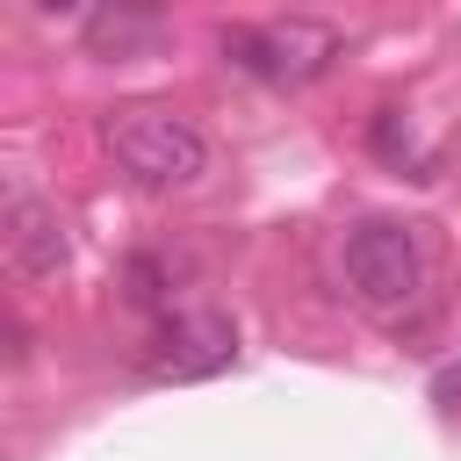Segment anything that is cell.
Here are the masks:
<instances>
[{
    "label": "cell",
    "mask_w": 461,
    "mask_h": 461,
    "mask_svg": "<svg viewBox=\"0 0 461 461\" xmlns=\"http://www.w3.org/2000/svg\"><path fill=\"white\" fill-rule=\"evenodd\" d=\"M108 151L115 166L151 187V194H173V187H194L209 173V137L180 115V108H122L108 115Z\"/></svg>",
    "instance_id": "6da1fadb"
},
{
    "label": "cell",
    "mask_w": 461,
    "mask_h": 461,
    "mask_svg": "<svg viewBox=\"0 0 461 461\" xmlns=\"http://www.w3.org/2000/svg\"><path fill=\"white\" fill-rule=\"evenodd\" d=\"M339 274H346V288H353L360 310H375V317H403V310L425 295V245H418L411 223L367 216V223L346 230V245H339Z\"/></svg>",
    "instance_id": "7a4b0ae2"
},
{
    "label": "cell",
    "mask_w": 461,
    "mask_h": 461,
    "mask_svg": "<svg viewBox=\"0 0 461 461\" xmlns=\"http://www.w3.org/2000/svg\"><path fill=\"white\" fill-rule=\"evenodd\" d=\"M223 58L267 86H310L331 58H339V29L317 14H274V22H245L223 36Z\"/></svg>",
    "instance_id": "3957f363"
},
{
    "label": "cell",
    "mask_w": 461,
    "mask_h": 461,
    "mask_svg": "<svg viewBox=\"0 0 461 461\" xmlns=\"http://www.w3.org/2000/svg\"><path fill=\"white\" fill-rule=\"evenodd\" d=\"M238 353V324L223 310H173L151 339V375H173V382H194V375H216L230 367Z\"/></svg>",
    "instance_id": "277c9868"
},
{
    "label": "cell",
    "mask_w": 461,
    "mask_h": 461,
    "mask_svg": "<svg viewBox=\"0 0 461 461\" xmlns=\"http://www.w3.org/2000/svg\"><path fill=\"white\" fill-rule=\"evenodd\" d=\"M0 230H7V267H14L22 281H50V274L65 267V252H72L65 216H58L43 194H29V187H14V194H7Z\"/></svg>",
    "instance_id": "5b68a950"
},
{
    "label": "cell",
    "mask_w": 461,
    "mask_h": 461,
    "mask_svg": "<svg viewBox=\"0 0 461 461\" xmlns=\"http://www.w3.org/2000/svg\"><path fill=\"white\" fill-rule=\"evenodd\" d=\"M79 29H86L94 50H115V58H122V50H144V43L166 36V22H158L151 7H101V14H86Z\"/></svg>",
    "instance_id": "8992f818"
}]
</instances>
